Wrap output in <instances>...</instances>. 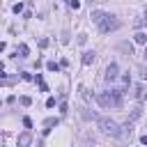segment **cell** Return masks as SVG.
<instances>
[{"mask_svg":"<svg viewBox=\"0 0 147 147\" xmlns=\"http://www.w3.org/2000/svg\"><path fill=\"white\" fill-rule=\"evenodd\" d=\"M96 101L108 108V106H119L122 103V90H113V92H99L96 94Z\"/></svg>","mask_w":147,"mask_h":147,"instance_id":"1","label":"cell"},{"mask_svg":"<svg viewBox=\"0 0 147 147\" xmlns=\"http://www.w3.org/2000/svg\"><path fill=\"white\" fill-rule=\"evenodd\" d=\"M99 126H101L103 133H108V136H113V138H119V136H122L119 126H117L113 119H108V117H99Z\"/></svg>","mask_w":147,"mask_h":147,"instance_id":"2","label":"cell"},{"mask_svg":"<svg viewBox=\"0 0 147 147\" xmlns=\"http://www.w3.org/2000/svg\"><path fill=\"white\" fill-rule=\"evenodd\" d=\"M119 25H122V23H119L115 16H108V18H106V23H103V25H99V28H101V32H110V30H117Z\"/></svg>","mask_w":147,"mask_h":147,"instance_id":"3","label":"cell"},{"mask_svg":"<svg viewBox=\"0 0 147 147\" xmlns=\"http://www.w3.org/2000/svg\"><path fill=\"white\" fill-rule=\"evenodd\" d=\"M108 16H110V14H106V11H101V9H96V11H92V16H90V18H92V21H94L96 25H103Z\"/></svg>","mask_w":147,"mask_h":147,"instance_id":"4","label":"cell"},{"mask_svg":"<svg viewBox=\"0 0 147 147\" xmlns=\"http://www.w3.org/2000/svg\"><path fill=\"white\" fill-rule=\"evenodd\" d=\"M133 92H136V99H138V101H145V96H147V85L140 83V85L133 87Z\"/></svg>","mask_w":147,"mask_h":147,"instance_id":"5","label":"cell"},{"mask_svg":"<svg viewBox=\"0 0 147 147\" xmlns=\"http://www.w3.org/2000/svg\"><path fill=\"white\" fill-rule=\"evenodd\" d=\"M30 142H32V136H30V133H21L18 140H16L18 147H30Z\"/></svg>","mask_w":147,"mask_h":147,"instance_id":"6","label":"cell"},{"mask_svg":"<svg viewBox=\"0 0 147 147\" xmlns=\"http://www.w3.org/2000/svg\"><path fill=\"white\" fill-rule=\"evenodd\" d=\"M117 78V64L113 62V64H108V69H106V80H115Z\"/></svg>","mask_w":147,"mask_h":147,"instance_id":"7","label":"cell"},{"mask_svg":"<svg viewBox=\"0 0 147 147\" xmlns=\"http://www.w3.org/2000/svg\"><path fill=\"white\" fill-rule=\"evenodd\" d=\"M133 41H136V44L147 46V34H145V32H136V34H133Z\"/></svg>","mask_w":147,"mask_h":147,"instance_id":"8","label":"cell"},{"mask_svg":"<svg viewBox=\"0 0 147 147\" xmlns=\"http://www.w3.org/2000/svg\"><path fill=\"white\" fill-rule=\"evenodd\" d=\"M57 124H60V119H53V117H51V119H46V122H44V126H46V129H44V133H48V131H51L53 126H57Z\"/></svg>","mask_w":147,"mask_h":147,"instance_id":"9","label":"cell"},{"mask_svg":"<svg viewBox=\"0 0 147 147\" xmlns=\"http://www.w3.org/2000/svg\"><path fill=\"white\" fill-rule=\"evenodd\" d=\"M92 62H94V53L92 51H85L83 53V64H92Z\"/></svg>","mask_w":147,"mask_h":147,"instance_id":"10","label":"cell"},{"mask_svg":"<svg viewBox=\"0 0 147 147\" xmlns=\"http://www.w3.org/2000/svg\"><path fill=\"white\" fill-rule=\"evenodd\" d=\"M16 53H21V57H28V53H30V48H28L25 44H21V46L16 48Z\"/></svg>","mask_w":147,"mask_h":147,"instance_id":"11","label":"cell"},{"mask_svg":"<svg viewBox=\"0 0 147 147\" xmlns=\"http://www.w3.org/2000/svg\"><path fill=\"white\" fill-rule=\"evenodd\" d=\"M60 67H62V64H57V62H48V64H46L48 71H60Z\"/></svg>","mask_w":147,"mask_h":147,"instance_id":"12","label":"cell"},{"mask_svg":"<svg viewBox=\"0 0 147 147\" xmlns=\"http://www.w3.org/2000/svg\"><path fill=\"white\" fill-rule=\"evenodd\" d=\"M21 103H23V106H30L32 99H30V96H21Z\"/></svg>","mask_w":147,"mask_h":147,"instance_id":"13","label":"cell"},{"mask_svg":"<svg viewBox=\"0 0 147 147\" xmlns=\"http://www.w3.org/2000/svg\"><path fill=\"white\" fill-rule=\"evenodd\" d=\"M46 106L53 108V106H55V96H48V99H46Z\"/></svg>","mask_w":147,"mask_h":147,"instance_id":"14","label":"cell"},{"mask_svg":"<svg viewBox=\"0 0 147 147\" xmlns=\"http://www.w3.org/2000/svg\"><path fill=\"white\" fill-rule=\"evenodd\" d=\"M69 7H71V9H78L80 2H78V0H69Z\"/></svg>","mask_w":147,"mask_h":147,"instance_id":"15","label":"cell"},{"mask_svg":"<svg viewBox=\"0 0 147 147\" xmlns=\"http://www.w3.org/2000/svg\"><path fill=\"white\" fill-rule=\"evenodd\" d=\"M14 11H16V14H21V11H23V5H21V2H16V5H14Z\"/></svg>","mask_w":147,"mask_h":147,"instance_id":"16","label":"cell"},{"mask_svg":"<svg viewBox=\"0 0 147 147\" xmlns=\"http://www.w3.org/2000/svg\"><path fill=\"white\" fill-rule=\"evenodd\" d=\"M23 126H28V129H30V126H32V119H30V117H23Z\"/></svg>","mask_w":147,"mask_h":147,"instance_id":"17","label":"cell"},{"mask_svg":"<svg viewBox=\"0 0 147 147\" xmlns=\"http://www.w3.org/2000/svg\"><path fill=\"white\" fill-rule=\"evenodd\" d=\"M140 142H142V145H147V136H142V138H140Z\"/></svg>","mask_w":147,"mask_h":147,"instance_id":"18","label":"cell"},{"mask_svg":"<svg viewBox=\"0 0 147 147\" xmlns=\"http://www.w3.org/2000/svg\"><path fill=\"white\" fill-rule=\"evenodd\" d=\"M145 60H147V48H145Z\"/></svg>","mask_w":147,"mask_h":147,"instance_id":"19","label":"cell"}]
</instances>
